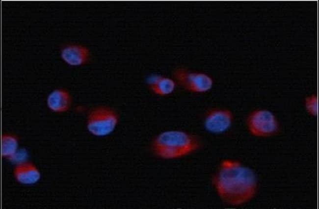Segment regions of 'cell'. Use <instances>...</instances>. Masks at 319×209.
<instances>
[{
	"instance_id": "obj_12",
	"label": "cell",
	"mask_w": 319,
	"mask_h": 209,
	"mask_svg": "<svg viewBox=\"0 0 319 209\" xmlns=\"http://www.w3.org/2000/svg\"><path fill=\"white\" fill-rule=\"evenodd\" d=\"M305 105L307 111L311 115L316 116L318 112V101L316 95H312L306 98Z\"/></svg>"
},
{
	"instance_id": "obj_6",
	"label": "cell",
	"mask_w": 319,
	"mask_h": 209,
	"mask_svg": "<svg viewBox=\"0 0 319 209\" xmlns=\"http://www.w3.org/2000/svg\"><path fill=\"white\" fill-rule=\"evenodd\" d=\"M234 120L232 112L227 109L216 108L207 114L205 120V129L213 133H221L227 131Z\"/></svg>"
},
{
	"instance_id": "obj_3",
	"label": "cell",
	"mask_w": 319,
	"mask_h": 209,
	"mask_svg": "<svg viewBox=\"0 0 319 209\" xmlns=\"http://www.w3.org/2000/svg\"><path fill=\"white\" fill-rule=\"evenodd\" d=\"M118 122V116L110 107L98 106L92 109L87 117L88 131L97 136H104L111 133Z\"/></svg>"
},
{
	"instance_id": "obj_5",
	"label": "cell",
	"mask_w": 319,
	"mask_h": 209,
	"mask_svg": "<svg viewBox=\"0 0 319 209\" xmlns=\"http://www.w3.org/2000/svg\"><path fill=\"white\" fill-rule=\"evenodd\" d=\"M176 81L186 90L194 93H203L210 90L213 80L208 75L191 72L184 68H177L173 72Z\"/></svg>"
},
{
	"instance_id": "obj_8",
	"label": "cell",
	"mask_w": 319,
	"mask_h": 209,
	"mask_svg": "<svg viewBox=\"0 0 319 209\" xmlns=\"http://www.w3.org/2000/svg\"><path fill=\"white\" fill-rule=\"evenodd\" d=\"M14 175L18 182L24 184L35 183L41 177L37 167L28 161L19 163L14 168Z\"/></svg>"
},
{
	"instance_id": "obj_1",
	"label": "cell",
	"mask_w": 319,
	"mask_h": 209,
	"mask_svg": "<svg viewBox=\"0 0 319 209\" xmlns=\"http://www.w3.org/2000/svg\"><path fill=\"white\" fill-rule=\"evenodd\" d=\"M213 183L222 201L234 206L249 202L257 189V179L253 171L240 162L231 159L221 161Z\"/></svg>"
},
{
	"instance_id": "obj_10",
	"label": "cell",
	"mask_w": 319,
	"mask_h": 209,
	"mask_svg": "<svg viewBox=\"0 0 319 209\" xmlns=\"http://www.w3.org/2000/svg\"><path fill=\"white\" fill-rule=\"evenodd\" d=\"M148 83L150 89L156 94L166 96L172 93L175 88V82L171 78L154 75L148 78Z\"/></svg>"
},
{
	"instance_id": "obj_7",
	"label": "cell",
	"mask_w": 319,
	"mask_h": 209,
	"mask_svg": "<svg viewBox=\"0 0 319 209\" xmlns=\"http://www.w3.org/2000/svg\"><path fill=\"white\" fill-rule=\"evenodd\" d=\"M61 56L69 65L80 66L87 61L89 51L86 47L81 45H70L62 49Z\"/></svg>"
},
{
	"instance_id": "obj_2",
	"label": "cell",
	"mask_w": 319,
	"mask_h": 209,
	"mask_svg": "<svg viewBox=\"0 0 319 209\" xmlns=\"http://www.w3.org/2000/svg\"><path fill=\"white\" fill-rule=\"evenodd\" d=\"M200 141L194 135L182 131H167L154 140L152 149L159 157L175 159L190 155L197 150Z\"/></svg>"
},
{
	"instance_id": "obj_11",
	"label": "cell",
	"mask_w": 319,
	"mask_h": 209,
	"mask_svg": "<svg viewBox=\"0 0 319 209\" xmlns=\"http://www.w3.org/2000/svg\"><path fill=\"white\" fill-rule=\"evenodd\" d=\"M18 139L12 134L4 133L1 136V155L9 159L13 158L17 154Z\"/></svg>"
},
{
	"instance_id": "obj_9",
	"label": "cell",
	"mask_w": 319,
	"mask_h": 209,
	"mask_svg": "<svg viewBox=\"0 0 319 209\" xmlns=\"http://www.w3.org/2000/svg\"><path fill=\"white\" fill-rule=\"evenodd\" d=\"M47 105L52 111L61 113L67 111L72 103L69 92L63 89H58L52 92L47 98Z\"/></svg>"
},
{
	"instance_id": "obj_4",
	"label": "cell",
	"mask_w": 319,
	"mask_h": 209,
	"mask_svg": "<svg viewBox=\"0 0 319 209\" xmlns=\"http://www.w3.org/2000/svg\"><path fill=\"white\" fill-rule=\"evenodd\" d=\"M250 132L257 137H268L275 135L279 129V125L275 115L266 109L252 111L247 119Z\"/></svg>"
}]
</instances>
